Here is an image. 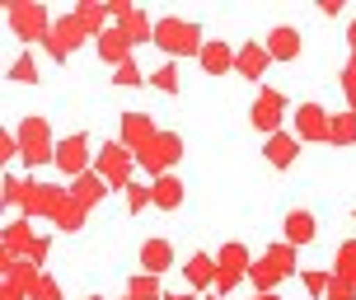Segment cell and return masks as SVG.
<instances>
[{
    "mask_svg": "<svg viewBox=\"0 0 356 300\" xmlns=\"http://www.w3.org/2000/svg\"><path fill=\"white\" fill-rule=\"evenodd\" d=\"M296 127H300V136H309V141H328V136H333V123L323 118L319 104H305L300 113H296Z\"/></svg>",
    "mask_w": 356,
    "mask_h": 300,
    "instance_id": "1",
    "label": "cell"
},
{
    "mask_svg": "<svg viewBox=\"0 0 356 300\" xmlns=\"http://www.w3.org/2000/svg\"><path fill=\"white\" fill-rule=\"evenodd\" d=\"M155 38H160L164 52H193V47H197L193 29H188V24H174V19H164L160 29H155Z\"/></svg>",
    "mask_w": 356,
    "mask_h": 300,
    "instance_id": "2",
    "label": "cell"
},
{
    "mask_svg": "<svg viewBox=\"0 0 356 300\" xmlns=\"http://www.w3.org/2000/svg\"><path fill=\"white\" fill-rule=\"evenodd\" d=\"M169 263H174V248H169V239H145V244H141V267L150 272V277H160Z\"/></svg>",
    "mask_w": 356,
    "mask_h": 300,
    "instance_id": "3",
    "label": "cell"
},
{
    "mask_svg": "<svg viewBox=\"0 0 356 300\" xmlns=\"http://www.w3.org/2000/svg\"><path fill=\"white\" fill-rule=\"evenodd\" d=\"M267 56H282V61L300 56V33H296V29H272V38H267Z\"/></svg>",
    "mask_w": 356,
    "mask_h": 300,
    "instance_id": "4",
    "label": "cell"
},
{
    "mask_svg": "<svg viewBox=\"0 0 356 300\" xmlns=\"http://www.w3.org/2000/svg\"><path fill=\"white\" fill-rule=\"evenodd\" d=\"M296 155H300V141H296V136H272V141H267V159H272L277 169H291Z\"/></svg>",
    "mask_w": 356,
    "mask_h": 300,
    "instance_id": "5",
    "label": "cell"
},
{
    "mask_svg": "<svg viewBox=\"0 0 356 300\" xmlns=\"http://www.w3.org/2000/svg\"><path fill=\"white\" fill-rule=\"evenodd\" d=\"M150 197H155V207H164V212H174L178 202H183V183H178L174 174H164L155 188H150Z\"/></svg>",
    "mask_w": 356,
    "mask_h": 300,
    "instance_id": "6",
    "label": "cell"
},
{
    "mask_svg": "<svg viewBox=\"0 0 356 300\" xmlns=\"http://www.w3.org/2000/svg\"><path fill=\"white\" fill-rule=\"evenodd\" d=\"M286 239H291V244H309V239H314V216L309 212H291L286 216Z\"/></svg>",
    "mask_w": 356,
    "mask_h": 300,
    "instance_id": "7",
    "label": "cell"
},
{
    "mask_svg": "<svg viewBox=\"0 0 356 300\" xmlns=\"http://www.w3.org/2000/svg\"><path fill=\"white\" fill-rule=\"evenodd\" d=\"M56 164L66 169V174H80L85 169V141L75 136V141H66V145H56Z\"/></svg>",
    "mask_w": 356,
    "mask_h": 300,
    "instance_id": "8",
    "label": "cell"
},
{
    "mask_svg": "<svg viewBox=\"0 0 356 300\" xmlns=\"http://www.w3.org/2000/svg\"><path fill=\"white\" fill-rule=\"evenodd\" d=\"M244 263H249V253H244V248H239V244L220 248V267H225V282H220V286H234V277L244 272Z\"/></svg>",
    "mask_w": 356,
    "mask_h": 300,
    "instance_id": "9",
    "label": "cell"
},
{
    "mask_svg": "<svg viewBox=\"0 0 356 300\" xmlns=\"http://www.w3.org/2000/svg\"><path fill=\"white\" fill-rule=\"evenodd\" d=\"M234 66H239V75H249V80H258V75H263V66H267V52H263V47H244Z\"/></svg>",
    "mask_w": 356,
    "mask_h": 300,
    "instance_id": "10",
    "label": "cell"
},
{
    "mask_svg": "<svg viewBox=\"0 0 356 300\" xmlns=\"http://www.w3.org/2000/svg\"><path fill=\"white\" fill-rule=\"evenodd\" d=\"M202 66H207L211 75H220L225 66H230V47H225V42H207V47H202Z\"/></svg>",
    "mask_w": 356,
    "mask_h": 300,
    "instance_id": "11",
    "label": "cell"
},
{
    "mask_svg": "<svg viewBox=\"0 0 356 300\" xmlns=\"http://www.w3.org/2000/svg\"><path fill=\"white\" fill-rule=\"evenodd\" d=\"M188 282L193 286H211L216 282V263L207 258V253H197L193 263H188Z\"/></svg>",
    "mask_w": 356,
    "mask_h": 300,
    "instance_id": "12",
    "label": "cell"
},
{
    "mask_svg": "<svg viewBox=\"0 0 356 300\" xmlns=\"http://www.w3.org/2000/svg\"><path fill=\"white\" fill-rule=\"evenodd\" d=\"M277 113H282V99H277V94H267L263 104L253 108V123L263 127V132H272V127H277Z\"/></svg>",
    "mask_w": 356,
    "mask_h": 300,
    "instance_id": "13",
    "label": "cell"
},
{
    "mask_svg": "<svg viewBox=\"0 0 356 300\" xmlns=\"http://www.w3.org/2000/svg\"><path fill=\"white\" fill-rule=\"evenodd\" d=\"M24 155L29 159H47V141H42V127H24Z\"/></svg>",
    "mask_w": 356,
    "mask_h": 300,
    "instance_id": "14",
    "label": "cell"
},
{
    "mask_svg": "<svg viewBox=\"0 0 356 300\" xmlns=\"http://www.w3.org/2000/svg\"><path fill=\"white\" fill-rule=\"evenodd\" d=\"M131 300H160V286H155L150 272L145 277H131Z\"/></svg>",
    "mask_w": 356,
    "mask_h": 300,
    "instance_id": "15",
    "label": "cell"
},
{
    "mask_svg": "<svg viewBox=\"0 0 356 300\" xmlns=\"http://www.w3.org/2000/svg\"><path fill=\"white\" fill-rule=\"evenodd\" d=\"M99 52H104L108 61H122V56H127V38L122 33H108L104 42H99Z\"/></svg>",
    "mask_w": 356,
    "mask_h": 300,
    "instance_id": "16",
    "label": "cell"
},
{
    "mask_svg": "<svg viewBox=\"0 0 356 300\" xmlns=\"http://www.w3.org/2000/svg\"><path fill=\"white\" fill-rule=\"evenodd\" d=\"M141 136H150V123H141L136 113H127V141H141Z\"/></svg>",
    "mask_w": 356,
    "mask_h": 300,
    "instance_id": "17",
    "label": "cell"
},
{
    "mask_svg": "<svg viewBox=\"0 0 356 300\" xmlns=\"http://www.w3.org/2000/svg\"><path fill=\"white\" fill-rule=\"evenodd\" d=\"M10 75H15V80H24V85H33V80H38V71H33V61H29V56H24V61H15V71H10Z\"/></svg>",
    "mask_w": 356,
    "mask_h": 300,
    "instance_id": "18",
    "label": "cell"
},
{
    "mask_svg": "<svg viewBox=\"0 0 356 300\" xmlns=\"http://www.w3.org/2000/svg\"><path fill=\"white\" fill-rule=\"evenodd\" d=\"M352 136H356V123H352V118L333 123V141H352Z\"/></svg>",
    "mask_w": 356,
    "mask_h": 300,
    "instance_id": "19",
    "label": "cell"
},
{
    "mask_svg": "<svg viewBox=\"0 0 356 300\" xmlns=\"http://www.w3.org/2000/svg\"><path fill=\"white\" fill-rule=\"evenodd\" d=\"M328 282H333V277H328V272H309V277H305V286H309V291H314V296H319V291H328Z\"/></svg>",
    "mask_w": 356,
    "mask_h": 300,
    "instance_id": "20",
    "label": "cell"
},
{
    "mask_svg": "<svg viewBox=\"0 0 356 300\" xmlns=\"http://www.w3.org/2000/svg\"><path fill=\"white\" fill-rule=\"evenodd\" d=\"M127 202H131V212H141L145 202H155V197H150V188H131V197H127Z\"/></svg>",
    "mask_w": 356,
    "mask_h": 300,
    "instance_id": "21",
    "label": "cell"
},
{
    "mask_svg": "<svg viewBox=\"0 0 356 300\" xmlns=\"http://www.w3.org/2000/svg\"><path fill=\"white\" fill-rule=\"evenodd\" d=\"M155 85H160V89H178V80H174V66H164V71H155Z\"/></svg>",
    "mask_w": 356,
    "mask_h": 300,
    "instance_id": "22",
    "label": "cell"
},
{
    "mask_svg": "<svg viewBox=\"0 0 356 300\" xmlns=\"http://www.w3.org/2000/svg\"><path fill=\"white\" fill-rule=\"evenodd\" d=\"M99 197V183L94 178H80V202H94Z\"/></svg>",
    "mask_w": 356,
    "mask_h": 300,
    "instance_id": "23",
    "label": "cell"
},
{
    "mask_svg": "<svg viewBox=\"0 0 356 300\" xmlns=\"http://www.w3.org/2000/svg\"><path fill=\"white\" fill-rule=\"evenodd\" d=\"M127 33H131V38H145V19L141 15H127Z\"/></svg>",
    "mask_w": 356,
    "mask_h": 300,
    "instance_id": "24",
    "label": "cell"
},
{
    "mask_svg": "<svg viewBox=\"0 0 356 300\" xmlns=\"http://www.w3.org/2000/svg\"><path fill=\"white\" fill-rule=\"evenodd\" d=\"M164 300H193V296H164Z\"/></svg>",
    "mask_w": 356,
    "mask_h": 300,
    "instance_id": "25",
    "label": "cell"
},
{
    "mask_svg": "<svg viewBox=\"0 0 356 300\" xmlns=\"http://www.w3.org/2000/svg\"><path fill=\"white\" fill-rule=\"evenodd\" d=\"M263 300H272V296H263Z\"/></svg>",
    "mask_w": 356,
    "mask_h": 300,
    "instance_id": "26",
    "label": "cell"
},
{
    "mask_svg": "<svg viewBox=\"0 0 356 300\" xmlns=\"http://www.w3.org/2000/svg\"><path fill=\"white\" fill-rule=\"evenodd\" d=\"M211 300H216V296H211Z\"/></svg>",
    "mask_w": 356,
    "mask_h": 300,
    "instance_id": "27",
    "label": "cell"
}]
</instances>
